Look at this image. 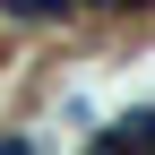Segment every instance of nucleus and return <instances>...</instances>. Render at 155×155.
Returning a JSON list of instances; mask_svg holds the SVG:
<instances>
[{"label":"nucleus","mask_w":155,"mask_h":155,"mask_svg":"<svg viewBox=\"0 0 155 155\" xmlns=\"http://www.w3.org/2000/svg\"><path fill=\"white\" fill-rule=\"evenodd\" d=\"M0 155H26V147H17V138H0Z\"/></svg>","instance_id":"f257e3e1"}]
</instances>
